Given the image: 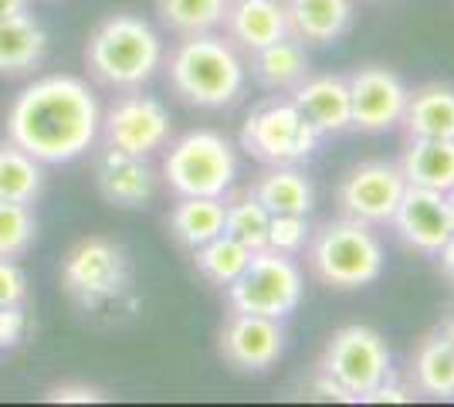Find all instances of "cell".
Listing matches in <instances>:
<instances>
[{
	"instance_id": "1",
	"label": "cell",
	"mask_w": 454,
	"mask_h": 407,
	"mask_svg": "<svg viewBox=\"0 0 454 407\" xmlns=\"http://www.w3.org/2000/svg\"><path fill=\"white\" fill-rule=\"evenodd\" d=\"M102 109L89 82L44 75L24 85L7 113V139L41 163H72L98 139Z\"/></svg>"
},
{
	"instance_id": "2",
	"label": "cell",
	"mask_w": 454,
	"mask_h": 407,
	"mask_svg": "<svg viewBox=\"0 0 454 407\" xmlns=\"http://www.w3.org/2000/svg\"><path fill=\"white\" fill-rule=\"evenodd\" d=\"M167 82L187 106L227 109L245 96L247 65L227 35H190L176 41V48L170 51Z\"/></svg>"
},
{
	"instance_id": "3",
	"label": "cell",
	"mask_w": 454,
	"mask_h": 407,
	"mask_svg": "<svg viewBox=\"0 0 454 407\" xmlns=\"http://www.w3.org/2000/svg\"><path fill=\"white\" fill-rule=\"evenodd\" d=\"M89 75L119 92L143 89L163 65V38L150 20L136 14H113L92 31L85 44Z\"/></svg>"
},
{
	"instance_id": "4",
	"label": "cell",
	"mask_w": 454,
	"mask_h": 407,
	"mask_svg": "<svg viewBox=\"0 0 454 407\" xmlns=\"http://www.w3.org/2000/svg\"><path fill=\"white\" fill-rule=\"evenodd\" d=\"M383 241L356 217H336L312 231L305 245V265L312 278L340 292L366 289L383 275Z\"/></svg>"
},
{
	"instance_id": "5",
	"label": "cell",
	"mask_w": 454,
	"mask_h": 407,
	"mask_svg": "<svg viewBox=\"0 0 454 407\" xmlns=\"http://www.w3.org/2000/svg\"><path fill=\"white\" fill-rule=\"evenodd\" d=\"M163 180L176 197H224L238 180V153L227 136L193 129L167 150Z\"/></svg>"
},
{
	"instance_id": "6",
	"label": "cell",
	"mask_w": 454,
	"mask_h": 407,
	"mask_svg": "<svg viewBox=\"0 0 454 407\" xmlns=\"http://www.w3.org/2000/svg\"><path fill=\"white\" fill-rule=\"evenodd\" d=\"M322 133L292 98H265L241 126V150L265 167H299L316 153Z\"/></svg>"
},
{
	"instance_id": "7",
	"label": "cell",
	"mask_w": 454,
	"mask_h": 407,
	"mask_svg": "<svg viewBox=\"0 0 454 407\" xmlns=\"http://www.w3.org/2000/svg\"><path fill=\"white\" fill-rule=\"evenodd\" d=\"M129 282H133V271H129L126 252L102 234L82 238L61 262V286L68 292V299L89 312L115 306L129 292Z\"/></svg>"
},
{
	"instance_id": "8",
	"label": "cell",
	"mask_w": 454,
	"mask_h": 407,
	"mask_svg": "<svg viewBox=\"0 0 454 407\" xmlns=\"http://www.w3.org/2000/svg\"><path fill=\"white\" fill-rule=\"evenodd\" d=\"M305 295V275L292 254L258 248L234 286H227L231 312H258L285 319L299 309Z\"/></svg>"
},
{
	"instance_id": "9",
	"label": "cell",
	"mask_w": 454,
	"mask_h": 407,
	"mask_svg": "<svg viewBox=\"0 0 454 407\" xmlns=\"http://www.w3.org/2000/svg\"><path fill=\"white\" fill-rule=\"evenodd\" d=\"M316 370L329 373L353 401H363L370 390H377L394 370H390V349L387 340L370 326H342L329 336Z\"/></svg>"
},
{
	"instance_id": "10",
	"label": "cell",
	"mask_w": 454,
	"mask_h": 407,
	"mask_svg": "<svg viewBox=\"0 0 454 407\" xmlns=\"http://www.w3.org/2000/svg\"><path fill=\"white\" fill-rule=\"evenodd\" d=\"M170 129L173 122L167 106L153 96H139L133 89L129 96H122L109 106V113L102 116V126H98V136L113 150L150 160L153 153H160L170 143Z\"/></svg>"
},
{
	"instance_id": "11",
	"label": "cell",
	"mask_w": 454,
	"mask_h": 407,
	"mask_svg": "<svg viewBox=\"0 0 454 407\" xmlns=\"http://www.w3.org/2000/svg\"><path fill=\"white\" fill-rule=\"evenodd\" d=\"M403 191H407V180L400 174V163L370 160L342 176L336 200L346 217H356L370 228H380V224H390Z\"/></svg>"
},
{
	"instance_id": "12",
	"label": "cell",
	"mask_w": 454,
	"mask_h": 407,
	"mask_svg": "<svg viewBox=\"0 0 454 407\" xmlns=\"http://www.w3.org/2000/svg\"><path fill=\"white\" fill-rule=\"evenodd\" d=\"M346 82H349L353 129H360V133H387L403 119L411 89L403 85V78L394 68L363 65V68H353L346 75Z\"/></svg>"
},
{
	"instance_id": "13",
	"label": "cell",
	"mask_w": 454,
	"mask_h": 407,
	"mask_svg": "<svg viewBox=\"0 0 454 407\" xmlns=\"http://www.w3.org/2000/svg\"><path fill=\"white\" fill-rule=\"evenodd\" d=\"M221 356L241 373H265L285 353L282 319L258 316V312H231L221 326Z\"/></svg>"
},
{
	"instance_id": "14",
	"label": "cell",
	"mask_w": 454,
	"mask_h": 407,
	"mask_svg": "<svg viewBox=\"0 0 454 407\" xmlns=\"http://www.w3.org/2000/svg\"><path fill=\"white\" fill-rule=\"evenodd\" d=\"M390 224H394V231L407 248L427 254V258H437L444 241L454 234V207L448 194L407 184Z\"/></svg>"
},
{
	"instance_id": "15",
	"label": "cell",
	"mask_w": 454,
	"mask_h": 407,
	"mask_svg": "<svg viewBox=\"0 0 454 407\" xmlns=\"http://www.w3.org/2000/svg\"><path fill=\"white\" fill-rule=\"evenodd\" d=\"M95 187L113 207H143L156 194V170L146 156H133L106 146L95 160Z\"/></svg>"
},
{
	"instance_id": "16",
	"label": "cell",
	"mask_w": 454,
	"mask_h": 407,
	"mask_svg": "<svg viewBox=\"0 0 454 407\" xmlns=\"http://www.w3.org/2000/svg\"><path fill=\"white\" fill-rule=\"evenodd\" d=\"M221 27H224L227 41L245 55L288 38L282 0H231Z\"/></svg>"
},
{
	"instance_id": "17",
	"label": "cell",
	"mask_w": 454,
	"mask_h": 407,
	"mask_svg": "<svg viewBox=\"0 0 454 407\" xmlns=\"http://www.w3.org/2000/svg\"><path fill=\"white\" fill-rule=\"evenodd\" d=\"M288 98L302 109L309 122L319 129L322 136L346 133L353 129V116H349V82L346 75H309L288 92Z\"/></svg>"
},
{
	"instance_id": "18",
	"label": "cell",
	"mask_w": 454,
	"mask_h": 407,
	"mask_svg": "<svg viewBox=\"0 0 454 407\" xmlns=\"http://www.w3.org/2000/svg\"><path fill=\"white\" fill-rule=\"evenodd\" d=\"M288 38L305 48H325L349 31L353 0H282Z\"/></svg>"
},
{
	"instance_id": "19",
	"label": "cell",
	"mask_w": 454,
	"mask_h": 407,
	"mask_svg": "<svg viewBox=\"0 0 454 407\" xmlns=\"http://www.w3.org/2000/svg\"><path fill=\"white\" fill-rule=\"evenodd\" d=\"M400 126L411 139H454V85L427 82L414 89Z\"/></svg>"
},
{
	"instance_id": "20",
	"label": "cell",
	"mask_w": 454,
	"mask_h": 407,
	"mask_svg": "<svg viewBox=\"0 0 454 407\" xmlns=\"http://www.w3.org/2000/svg\"><path fill=\"white\" fill-rule=\"evenodd\" d=\"M247 72L268 92H292L312 72V65H309L305 44H299L295 38H282L262 48V51H251L247 55Z\"/></svg>"
},
{
	"instance_id": "21",
	"label": "cell",
	"mask_w": 454,
	"mask_h": 407,
	"mask_svg": "<svg viewBox=\"0 0 454 407\" xmlns=\"http://www.w3.org/2000/svg\"><path fill=\"white\" fill-rule=\"evenodd\" d=\"M400 174L411 187L437 194L454 191V139H411L400 160Z\"/></svg>"
},
{
	"instance_id": "22",
	"label": "cell",
	"mask_w": 454,
	"mask_h": 407,
	"mask_svg": "<svg viewBox=\"0 0 454 407\" xmlns=\"http://www.w3.org/2000/svg\"><path fill=\"white\" fill-rule=\"evenodd\" d=\"M48 48V35L27 11L0 18V75H24L38 68Z\"/></svg>"
},
{
	"instance_id": "23",
	"label": "cell",
	"mask_w": 454,
	"mask_h": 407,
	"mask_svg": "<svg viewBox=\"0 0 454 407\" xmlns=\"http://www.w3.org/2000/svg\"><path fill=\"white\" fill-rule=\"evenodd\" d=\"M247 191L268 214H309L316 207V187L299 167H268Z\"/></svg>"
},
{
	"instance_id": "24",
	"label": "cell",
	"mask_w": 454,
	"mask_h": 407,
	"mask_svg": "<svg viewBox=\"0 0 454 407\" xmlns=\"http://www.w3.org/2000/svg\"><path fill=\"white\" fill-rule=\"evenodd\" d=\"M224 231V197H180L170 211V234L180 248H200Z\"/></svg>"
},
{
	"instance_id": "25",
	"label": "cell",
	"mask_w": 454,
	"mask_h": 407,
	"mask_svg": "<svg viewBox=\"0 0 454 407\" xmlns=\"http://www.w3.org/2000/svg\"><path fill=\"white\" fill-rule=\"evenodd\" d=\"M414 387L427 397L451 401L454 397V340L444 333H431L420 340L414 353Z\"/></svg>"
},
{
	"instance_id": "26",
	"label": "cell",
	"mask_w": 454,
	"mask_h": 407,
	"mask_svg": "<svg viewBox=\"0 0 454 407\" xmlns=\"http://www.w3.org/2000/svg\"><path fill=\"white\" fill-rule=\"evenodd\" d=\"M44 187V163L35 160L18 143H0V200L35 204Z\"/></svg>"
},
{
	"instance_id": "27",
	"label": "cell",
	"mask_w": 454,
	"mask_h": 407,
	"mask_svg": "<svg viewBox=\"0 0 454 407\" xmlns=\"http://www.w3.org/2000/svg\"><path fill=\"white\" fill-rule=\"evenodd\" d=\"M193 265L197 271L207 278L210 286H217V289H227V286H234L238 278H241V271L247 269V262H251V248L241 245L238 238H231V234H217V238H210L207 245H200V248H193Z\"/></svg>"
},
{
	"instance_id": "28",
	"label": "cell",
	"mask_w": 454,
	"mask_h": 407,
	"mask_svg": "<svg viewBox=\"0 0 454 407\" xmlns=\"http://www.w3.org/2000/svg\"><path fill=\"white\" fill-rule=\"evenodd\" d=\"M227 4L231 0H156V14L173 35L190 38V35L221 31Z\"/></svg>"
},
{
	"instance_id": "29",
	"label": "cell",
	"mask_w": 454,
	"mask_h": 407,
	"mask_svg": "<svg viewBox=\"0 0 454 407\" xmlns=\"http://www.w3.org/2000/svg\"><path fill=\"white\" fill-rule=\"evenodd\" d=\"M268 221H271V214L262 207V200L251 191H241L231 200H224V234L238 238L251 252L268 245Z\"/></svg>"
},
{
	"instance_id": "30",
	"label": "cell",
	"mask_w": 454,
	"mask_h": 407,
	"mask_svg": "<svg viewBox=\"0 0 454 407\" xmlns=\"http://www.w3.org/2000/svg\"><path fill=\"white\" fill-rule=\"evenodd\" d=\"M38 238V221L31 204L0 200V258H20Z\"/></svg>"
},
{
	"instance_id": "31",
	"label": "cell",
	"mask_w": 454,
	"mask_h": 407,
	"mask_svg": "<svg viewBox=\"0 0 454 407\" xmlns=\"http://www.w3.org/2000/svg\"><path fill=\"white\" fill-rule=\"evenodd\" d=\"M312 238V224H309V214H271L268 221V245L271 252L282 254H302L305 245Z\"/></svg>"
},
{
	"instance_id": "32",
	"label": "cell",
	"mask_w": 454,
	"mask_h": 407,
	"mask_svg": "<svg viewBox=\"0 0 454 407\" xmlns=\"http://www.w3.org/2000/svg\"><path fill=\"white\" fill-rule=\"evenodd\" d=\"M27 299V278L14 265V258H0V309L4 306H24Z\"/></svg>"
},
{
	"instance_id": "33",
	"label": "cell",
	"mask_w": 454,
	"mask_h": 407,
	"mask_svg": "<svg viewBox=\"0 0 454 407\" xmlns=\"http://www.w3.org/2000/svg\"><path fill=\"white\" fill-rule=\"evenodd\" d=\"M27 326H31V319H27L24 306H4L0 309V353L20 347V340L27 336Z\"/></svg>"
},
{
	"instance_id": "34",
	"label": "cell",
	"mask_w": 454,
	"mask_h": 407,
	"mask_svg": "<svg viewBox=\"0 0 454 407\" xmlns=\"http://www.w3.org/2000/svg\"><path fill=\"white\" fill-rule=\"evenodd\" d=\"M44 401L48 404H98L106 401V394L92 384H58L44 394Z\"/></svg>"
},
{
	"instance_id": "35",
	"label": "cell",
	"mask_w": 454,
	"mask_h": 407,
	"mask_svg": "<svg viewBox=\"0 0 454 407\" xmlns=\"http://www.w3.org/2000/svg\"><path fill=\"white\" fill-rule=\"evenodd\" d=\"M305 397H312V401H353L346 390L329 377V373H322V370H316L312 373V380H309V394Z\"/></svg>"
},
{
	"instance_id": "36",
	"label": "cell",
	"mask_w": 454,
	"mask_h": 407,
	"mask_svg": "<svg viewBox=\"0 0 454 407\" xmlns=\"http://www.w3.org/2000/svg\"><path fill=\"white\" fill-rule=\"evenodd\" d=\"M363 401H366V404H383V401H390V404H407V401H414V397H411V390L407 387L394 384V373H390V377H387L377 390H370Z\"/></svg>"
},
{
	"instance_id": "37",
	"label": "cell",
	"mask_w": 454,
	"mask_h": 407,
	"mask_svg": "<svg viewBox=\"0 0 454 407\" xmlns=\"http://www.w3.org/2000/svg\"><path fill=\"white\" fill-rule=\"evenodd\" d=\"M437 262H441V271H444V275L454 282V234L444 241V248L437 252Z\"/></svg>"
},
{
	"instance_id": "38",
	"label": "cell",
	"mask_w": 454,
	"mask_h": 407,
	"mask_svg": "<svg viewBox=\"0 0 454 407\" xmlns=\"http://www.w3.org/2000/svg\"><path fill=\"white\" fill-rule=\"evenodd\" d=\"M20 11H27V0H0V18H11Z\"/></svg>"
},
{
	"instance_id": "39",
	"label": "cell",
	"mask_w": 454,
	"mask_h": 407,
	"mask_svg": "<svg viewBox=\"0 0 454 407\" xmlns=\"http://www.w3.org/2000/svg\"><path fill=\"white\" fill-rule=\"evenodd\" d=\"M448 200H451V207H454V191H448Z\"/></svg>"
}]
</instances>
